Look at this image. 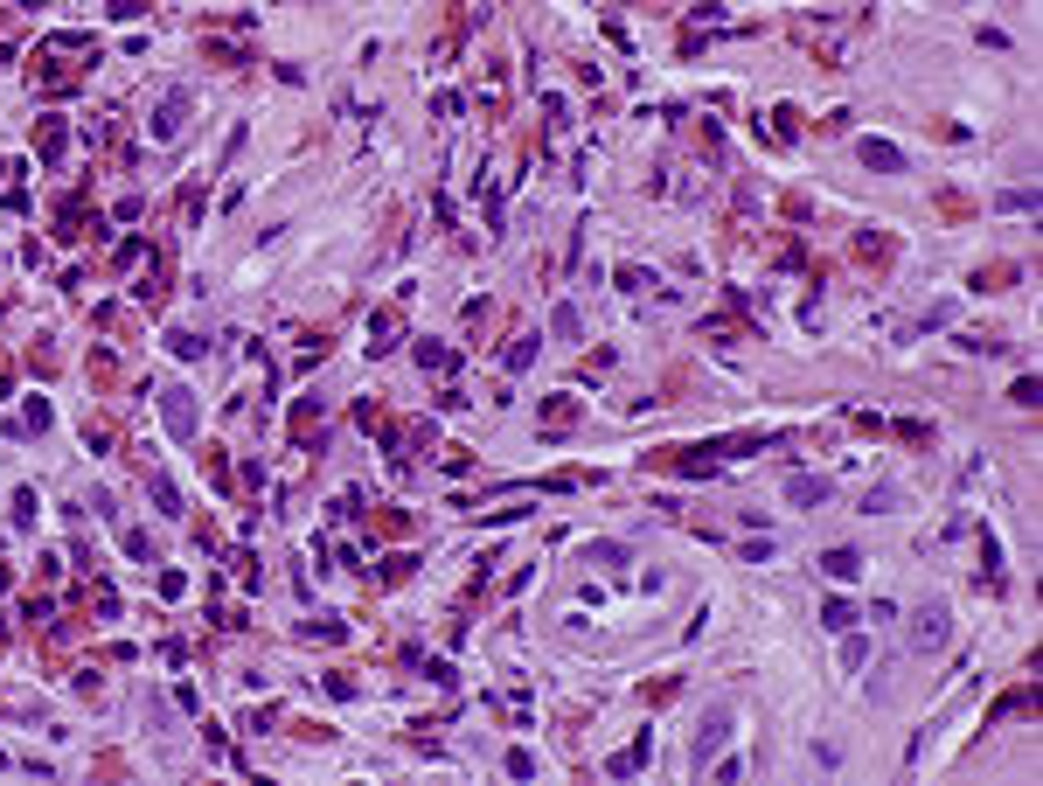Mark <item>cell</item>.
<instances>
[{
  "label": "cell",
  "instance_id": "1",
  "mask_svg": "<svg viewBox=\"0 0 1043 786\" xmlns=\"http://www.w3.org/2000/svg\"><path fill=\"white\" fill-rule=\"evenodd\" d=\"M160 418H167V432H174L181 446L195 439V397H188L181 383H174V390H160Z\"/></svg>",
  "mask_w": 1043,
  "mask_h": 786
},
{
  "label": "cell",
  "instance_id": "2",
  "mask_svg": "<svg viewBox=\"0 0 1043 786\" xmlns=\"http://www.w3.org/2000/svg\"><path fill=\"white\" fill-rule=\"evenodd\" d=\"M911 647L918 654H939L946 647V606H918L911 613Z\"/></svg>",
  "mask_w": 1043,
  "mask_h": 786
},
{
  "label": "cell",
  "instance_id": "3",
  "mask_svg": "<svg viewBox=\"0 0 1043 786\" xmlns=\"http://www.w3.org/2000/svg\"><path fill=\"white\" fill-rule=\"evenodd\" d=\"M828 494H835V480H821V473H793V480H786V501H793V508H814V501H828Z\"/></svg>",
  "mask_w": 1043,
  "mask_h": 786
},
{
  "label": "cell",
  "instance_id": "4",
  "mask_svg": "<svg viewBox=\"0 0 1043 786\" xmlns=\"http://www.w3.org/2000/svg\"><path fill=\"white\" fill-rule=\"evenodd\" d=\"M724 731H731V710H710V717L696 724V766H710V752L724 745Z\"/></svg>",
  "mask_w": 1043,
  "mask_h": 786
},
{
  "label": "cell",
  "instance_id": "5",
  "mask_svg": "<svg viewBox=\"0 0 1043 786\" xmlns=\"http://www.w3.org/2000/svg\"><path fill=\"white\" fill-rule=\"evenodd\" d=\"M821 571H828L835 585H856V578H863V550H849V543H842V550H828V557H821Z\"/></svg>",
  "mask_w": 1043,
  "mask_h": 786
},
{
  "label": "cell",
  "instance_id": "6",
  "mask_svg": "<svg viewBox=\"0 0 1043 786\" xmlns=\"http://www.w3.org/2000/svg\"><path fill=\"white\" fill-rule=\"evenodd\" d=\"M181 112H188V105H181V98H167V105L153 112V140H174V133H181Z\"/></svg>",
  "mask_w": 1043,
  "mask_h": 786
},
{
  "label": "cell",
  "instance_id": "7",
  "mask_svg": "<svg viewBox=\"0 0 1043 786\" xmlns=\"http://www.w3.org/2000/svg\"><path fill=\"white\" fill-rule=\"evenodd\" d=\"M863 160H870V167H884V174H897V167H904V154H897L891 140H863Z\"/></svg>",
  "mask_w": 1043,
  "mask_h": 786
},
{
  "label": "cell",
  "instance_id": "8",
  "mask_svg": "<svg viewBox=\"0 0 1043 786\" xmlns=\"http://www.w3.org/2000/svg\"><path fill=\"white\" fill-rule=\"evenodd\" d=\"M821 627H828V633H849V627H856V606H849V599H828V606H821Z\"/></svg>",
  "mask_w": 1043,
  "mask_h": 786
},
{
  "label": "cell",
  "instance_id": "9",
  "mask_svg": "<svg viewBox=\"0 0 1043 786\" xmlns=\"http://www.w3.org/2000/svg\"><path fill=\"white\" fill-rule=\"evenodd\" d=\"M640 766H647V738H633V745L612 759V773H640Z\"/></svg>",
  "mask_w": 1043,
  "mask_h": 786
},
{
  "label": "cell",
  "instance_id": "10",
  "mask_svg": "<svg viewBox=\"0 0 1043 786\" xmlns=\"http://www.w3.org/2000/svg\"><path fill=\"white\" fill-rule=\"evenodd\" d=\"M863 654H870V647H863V640H856V627L842 633V661H849V668H863Z\"/></svg>",
  "mask_w": 1043,
  "mask_h": 786
},
{
  "label": "cell",
  "instance_id": "11",
  "mask_svg": "<svg viewBox=\"0 0 1043 786\" xmlns=\"http://www.w3.org/2000/svg\"><path fill=\"white\" fill-rule=\"evenodd\" d=\"M0 766H7V752H0Z\"/></svg>",
  "mask_w": 1043,
  "mask_h": 786
}]
</instances>
